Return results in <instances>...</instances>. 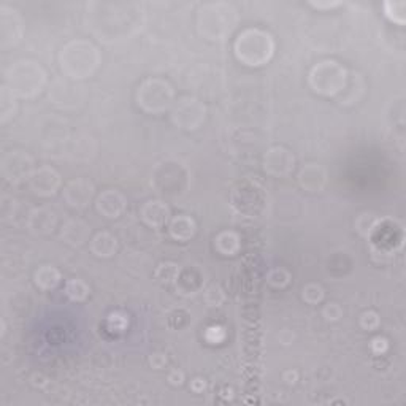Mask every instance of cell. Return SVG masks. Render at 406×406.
Here are the masks:
<instances>
[{
  "label": "cell",
  "mask_w": 406,
  "mask_h": 406,
  "mask_svg": "<svg viewBox=\"0 0 406 406\" xmlns=\"http://www.w3.org/2000/svg\"><path fill=\"white\" fill-rule=\"evenodd\" d=\"M100 62L102 56L99 48L89 40H72L59 53L60 72L74 81L93 76Z\"/></svg>",
  "instance_id": "1"
},
{
  "label": "cell",
  "mask_w": 406,
  "mask_h": 406,
  "mask_svg": "<svg viewBox=\"0 0 406 406\" xmlns=\"http://www.w3.org/2000/svg\"><path fill=\"white\" fill-rule=\"evenodd\" d=\"M238 24V11L229 2H211L198 8L197 29L203 39L224 41Z\"/></svg>",
  "instance_id": "2"
},
{
  "label": "cell",
  "mask_w": 406,
  "mask_h": 406,
  "mask_svg": "<svg viewBox=\"0 0 406 406\" xmlns=\"http://www.w3.org/2000/svg\"><path fill=\"white\" fill-rule=\"evenodd\" d=\"M48 76L43 67L30 59L16 60L5 72V84L18 99H35L45 89Z\"/></svg>",
  "instance_id": "3"
},
{
  "label": "cell",
  "mask_w": 406,
  "mask_h": 406,
  "mask_svg": "<svg viewBox=\"0 0 406 406\" xmlns=\"http://www.w3.org/2000/svg\"><path fill=\"white\" fill-rule=\"evenodd\" d=\"M236 59L248 67H262L275 54V40L262 29H245L234 43Z\"/></svg>",
  "instance_id": "4"
},
{
  "label": "cell",
  "mask_w": 406,
  "mask_h": 406,
  "mask_svg": "<svg viewBox=\"0 0 406 406\" xmlns=\"http://www.w3.org/2000/svg\"><path fill=\"white\" fill-rule=\"evenodd\" d=\"M348 70L337 60H323L310 70L308 83L316 94L333 97L343 93L348 84Z\"/></svg>",
  "instance_id": "5"
},
{
  "label": "cell",
  "mask_w": 406,
  "mask_h": 406,
  "mask_svg": "<svg viewBox=\"0 0 406 406\" xmlns=\"http://www.w3.org/2000/svg\"><path fill=\"white\" fill-rule=\"evenodd\" d=\"M137 104L149 114L170 111L175 104V89L162 78H148L138 86Z\"/></svg>",
  "instance_id": "6"
},
{
  "label": "cell",
  "mask_w": 406,
  "mask_h": 406,
  "mask_svg": "<svg viewBox=\"0 0 406 406\" xmlns=\"http://www.w3.org/2000/svg\"><path fill=\"white\" fill-rule=\"evenodd\" d=\"M172 123L183 130H197L207 119V107L196 97L184 95L175 100L170 110Z\"/></svg>",
  "instance_id": "7"
},
{
  "label": "cell",
  "mask_w": 406,
  "mask_h": 406,
  "mask_svg": "<svg viewBox=\"0 0 406 406\" xmlns=\"http://www.w3.org/2000/svg\"><path fill=\"white\" fill-rule=\"evenodd\" d=\"M0 170L8 183L18 184L22 181H29L30 175L35 170V162L32 156H29L26 151L15 149L4 154L2 162H0Z\"/></svg>",
  "instance_id": "8"
},
{
  "label": "cell",
  "mask_w": 406,
  "mask_h": 406,
  "mask_svg": "<svg viewBox=\"0 0 406 406\" xmlns=\"http://www.w3.org/2000/svg\"><path fill=\"white\" fill-rule=\"evenodd\" d=\"M24 26L20 11L2 5L0 7V46L4 50L18 45L22 39Z\"/></svg>",
  "instance_id": "9"
},
{
  "label": "cell",
  "mask_w": 406,
  "mask_h": 406,
  "mask_svg": "<svg viewBox=\"0 0 406 406\" xmlns=\"http://www.w3.org/2000/svg\"><path fill=\"white\" fill-rule=\"evenodd\" d=\"M27 183L30 191H32L35 196L53 197L56 196V192L60 189V186H62V178H60L57 170H54L53 167L43 165L35 168Z\"/></svg>",
  "instance_id": "10"
},
{
  "label": "cell",
  "mask_w": 406,
  "mask_h": 406,
  "mask_svg": "<svg viewBox=\"0 0 406 406\" xmlns=\"http://www.w3.org/2000/svg\"><path fill=\"white\" fill-rule=\"evenodd\" d=\"M295 157L287 148L273 147L264 156V170L275 178H283L292 173Z\"/></svg>",
  "instance_id": "11"
},
{
  "label": "cell",
  "mask_w": 406,
  "mask_h": 406,
  "mask_svg": "<svg viewBox=\"0 0 406 406\" xmlns=\"http://www.w3.org/2000/svg\"><path fill=\"white\" fill-rule=\"evenodd\" d=\"M95 194V186L93 181H89L86 178H76L69 181L64 186L62 196L67 205L72 208L83 210L89 207V203L93 202Z\"/></svg>",
  "instance_id": "12"
},
{
  "label": "cell",
  "mask_w": 406,
  "mask_h": 406,
  "mask_svg": "<svg viewBox=\"0 0 406 406\" xmlns=\"http://www.w3.org/2000/svg\"><path fill=\"white\" fill-rule=\"evenodd\" d=\"M26 224L29 232L35 236L51 235L57 226V215L50 207L32 208L27 213Z\"/></svg>",
  "instance_id": "13"
},
{
  "label": "cell",
  "mask_w": 406,
  "mask_h": 406,
  "mask_svg": "<svg viewBox=\"0 0 406 406\" xmlns=\"http://www.w3.org/2000/svg\"><path fill=\"white\" fill-rule=\"evenodd\" d=\"M127 208V198L118 189H107L95 200L97 213L102 215L107 219H118L119 216L124 215Z\"/></svg>",
  "instance_id": "14"
},
{
  "label": "cell",
  "mask_w": 406,
  "mask_h": 406,
  "mask_svg": "<svg viewBox=\"0 0 406 406\" xmlns=\"http://www.w3.org/2000/svg\"><path fill=\"white\" fill-rule=\"evenodd\" d=\"M170 207L162 200H148L140 208L142 221L151 229H161L172 219Z\"/></svg>",
  "instance_id": "15"
},
{
  "label": "cell",
  "mask_w": 406,
  "mask_h": 406,
  "mask_svg": "<svg viewBox=\"0 0 406 406\" xmlns=\"http://www.w3.org/2000/svg\"><path fill=\"white\" fill-rule=\"evenodd\" d=\"M299 186L306 192H320L324 191L329 181V175H327L325 167L319 165V163H306L299 173Z\"/></svg>",
  "instance_id": "16"
},
{
  "label": "cell",
  "mask_w": 406,
  "mask_h": 406,
  "mask_svg": "<svg viewBox=\"0 0 406 406\" xmlns=\"http://www.w3.org/2000/svg\"><path fill=\"white\" fill-rule=\"evenodd\" d=\"M83 88L75 86L69 81H56L50 90L54 104L60 108H75L83 100Z\"/></svg>",
  "instance_id": "17"
},
{
  "label": "cell",
  "mask_w": 406,
  "mask_h": 406,
  "mask_svg": "<svg viewBox=\"0 0 406 406\" xmlns=\"http://www.w3.org/2000/svg\"><path fill=\"white\" fill-rule=\"evenodd\" d=\"M90 236V227L88 222L83 219H69L64 222L62 229H60V238L64 240L65 245L72 248H81L86 245Z\"/></svg>",
  "instance_id": "18"
},
{
  "label": "cell",
  "mask_w": 406,
  "mask_h": 406,
  "mask_svg": "<svg viewBox=\"0 0 406 406\" xmlns=\"http://www.w3.org/2000/svg\"><path fill=\"white\" fill-rule=\"evenodd\" d=\"M67 156L72 161H89L95 156V142L93 137L86 135V133H76L75 137L69 138V144H67Z\"/></svg>",
  "instance_id": "19"
},
{
  "label": "cell",
  "mask_w": 406,
  "mask_h": 406,
  "mask_svg": "<svg viewBox=\"0 0 406 406\" xmlns=\"http://www.w3.org/2000/svg\"><path fill=\"white\" fill-rule=\"evenodd\" d=\"M197 232V224L187 215L175 216L168 222V234L177 241H189Z\"/></svg>",
  "instance_id": "20"
},
{
  "label": "cell",
  "mask_w": 406,
  "mask_h": 406,
  "mask_svg": "<svg viewBox=\"0 0 406 406\" xmlns=\"http://www.w3.org/2000/svg\"><path fill=\"white\" fill-rule=\"evenodd\" d=\"M118 238L110 232H99L93 236L90 240V251H93L94 256L102 257V259H110L114 254L118 252Z\"/></svg>",
  "instance_id": "21"
},
{
  "label": "cell",
  "mask_w": 406,
  "mask_h": 406,
  "mask_svg": "<svg viewBox=\"0 0 406 406\" xmlns=\"http://www.w3.org/2000/svg\"><path fill=\"white\" fill-rule=\"evenodd\" d=\"M60 281H62V275H60V271L54 265H41L34 273L35 286L41 290L56 289Z\"/></svg>",
  "instance_id": "22"
},
{
  "label": "cell",
  "mask_w": 406,
  "mask_h": 406,
  "mask_svg": "<svg viewBox=\"0 0 406 406\" xmlns=\"http://www.w3.org/2000/svg\"><path fill=\"white\" fill-rule=\"evenodd\" d=\"M241 248L240 235L232 230H224V232L217 234L215 236V250L221 254V256L232 257L238 254Z\"/></svg>",
  "instance_id": "23"
},
{
  "label": "cell",
  "mask_w": 406,
  "mask_h": 406,
  "mask_svg": "<svg viewBox=\"0 0 406 406\" xmlns=\"http://www.w3.org/2000/svg\"><path fill=\"white\" fill-rule=\"evenodd\" d=\"M18 113V97L11 93V89L4 84L0 88V123L7 124Z\"/></svg>",
  "instance_id": "24"
},
{
  "label": "cell",
  "mask_w": 406,
  "mask_h": 406,
  "mask_svg": "<svg viewBox=\"0 0 406 406\" xmlns=\"http://www.w3.org/2000/svg\"><path fill=\"white\" fill-rule=\"evenodd\" d=\"M90 294V287L86 281L78 280H69L65 283V295L69 297V300L72 302H84Z\"/></svg>",
  "instance_id": "25"
},
{
  "label": "cell",
  "mask_w": 406,
  "mask_h": 406,
  "mask_svg": "<svg viewBox=\"0 0 406 406\" xmlns=\"http://www.w3.org/2000/svg\"><path fill=\"white\" fill-rule=\"evenodd\" d=\"M180 273H181L180 265L175 262H161L154 271L156 278L162 284H177Z\"/></svg>",
  "instance_id": "26"
},
{
  "label": "cell",
  "mask_w": 406,
  "mask_h": 406,
  "mask_svg": "<svg viewBox=\"0 0 406 406\" xmlns=\"http://www.w3.org/2000/svg\"><path fill=\"white\" fill-rule=\"evenodd\" d=\"M379 224V217L374 216L373 213H363L356 221V230L359 232L362 236L368 238L370 235L374 232V229L378 227Z\"/></svg>",
  "instance_id": "27"
},
{
  "label": "cell",
  "mask_w": 406,
  "mask_h": 406,
  "mask_svg": "<svg viewBox=\"0 0 406 406\" xmlns=\"http://www.w3.org/2000/svg\"><path fill=\"white\" fill-rule=\"evenodd\" d=\"M324 297H325V292L320 284L310 283V284H306V286H303L302 289V299L303 302L308 303V305H319V303L324 300Z\"/></svg>",
  "instance_id": "28"
},
{
  "label": "cell",
  "mask_w": 406,
  "mask_h": 406,
  "mask_svg": "<svg viewBox=\"0 0 406 406\" xmlns=\"http://www.w3.org/2000/svg\"><path fill=\"white\" fill-rule=\"evenodd\" d=\"M405 10H406L405 2H386L384 4L386 16L389 18L391 21L398 24V26H403L405 21H406Z\"/></svg>",
  "instance_id": "29"
},
{
  "label": "cell",
  "mask_w": 406,
  "mask_h": 406,
  "mask_svg": "<svg viewBox=\"0 0 406 406\" xmlns=\"http://www.w3.org/2000/svg\"><path fill=\"white\" fill-rule=\"evenodd\" d=\"M290 278L292 276H290V273L286 269H275L266 275V283L275 289H284L286 286H289Z\"/></svg>",
  "instance_id": "30"
},
{
  "label": "cell",
  "mask_w": 406,
  "mask_h": 406,
  "mask_svg": "<svg viewBox=\"0 0 406 406\" xmlns=\"http://www.w3.org/2000/svg\"><path fill=\"white\" fill-rule=\"evenodd\" d=\"M203 299L207 302L208 306H221L224 300H226V294H224V290L219 286L211 284L210 287L205 289Z\"/></svg>",
  "instance_id": "31"
},
{
  "label": "cell",
  "mask_w": 406,
  "mask_h": 406,
  "mask_svg": "<svg viewBox=\"0 0 406 406\" xmlns=\"http://www.w3.org/2000/svg\"><path fill=\"white\" fill-rule=\"evenodd\" d=\"M359 324L363 330H367V332H373V330H377L379 329V325H381V318H379V314L377 311H373V310H370V311H365L360 316L359 319Z\"/></svg>",
  "instance_id": "32"
},
{
  "label": "cell",
  "mask_w": 406,
  "mask_h": 406,
  "mask_svg": "<svg viewBox=\"0 0 406 406\" xmlns=\"http://www.w3.org/2000/svg\"><path fill=\"white\" fill-rule=\"evenodd\" d=\"M323 316L325 318V320H329V323H337V320L343 318V308L335 302L327 303L323 308Z\"/></svg>",
  "instance_id": "33"
},
{
  "label": "cell",
  "mask_w": 406,
  "mask_h": 406,
  "mask_svg": "<svg viewBox=\"0 0 406 406\" xmlns=\"http://www.w3.org/2000/svg\"><path fill=\"white\" fill-rule=\"evenodd\" d=\"M370 348L377 356H383L387 349H389V343H387L386 338L383 337H377L372 340V344H370Z\"/></svg>",
  "instance_id": "34"
},
{
  "label": "cell",
  "mask_w": 406,
  "mask_h": 406,
  "mask_svg": "<svg viewBox=\"0 0 406 406\" xmlns=\"http://www.w3.org/2000/svg\"><path fill=\"white\" fill-rule=\"evenodd\" d=\"M167 381H168V384L173 386V387H180V386H183V384H184V381H186L184 372H183V370H178V368L172 370V372L168 373Z\"/></svg>",
  "instance_id": "35"
},
{
  "label": "cell",
  "mask_w": 406,
  "mask_h": 406,
  "mask_svg": "<svg viewBox=\"0 0 406 406\" xmlns=\"http://www.w3.org/2000/svg\"><path fill=\"white\" fill-rule=\"evenodd\" d=\"M167 362H168L167 360V354H163V353H154V354L149 356V365L153 367L154 370L165 368Z\"/></svg>",
  "instance_id": "36"
},
{
  "label": "cell",
  "mask_w": 406,
  "mask_h": 406,
  "mask_svg": "<svg viewBox=\"0 0 406 406\" xmlns=\"http://www.w3.org/2000/svg\"><path fill=\"white\" fill-rule=\"evenodd\" d=\"M191 389L196 392V393H200V392H203L205 389H207V381H205L203 378H196L191 383Z\"/></svg>",
  "instance_id": "37"
},
{
  "label": "cell",
  "mask_w": 406,
  "mask_h": 406,
  "mask_svg": "<svg viewBox=\"0 0 406 406\" xmlns=\"http://www.w3.org/2000/svg\"><path fill=\"white\" fill-rule=\"evenodd\" d=\"M283 379L286 381L287 384H295L297 381H299V372H295V370H287V372H284Z\"/></svg>",
  "instance_id": "38"
},
{
  "label": "cell",
  "mask_w": 406,
  "mask_h": 406,
  "mask_svg": "<svg viewBox=\"0 0 406 406\" xmlns=\"http://www.w3.org/2000/svg\"><path fill=\"white\" fill-rule=\"evenodd\" d=\"M32 384L39 389H43V387L48 386V378H45L43 374H34L32 377Z\"/></svg>",
  "instance_id": "39"
},
{
  "label": "cell",
  "mask_w": 406,
  "mask_h": 406,
  "mask_svg": "<svg viewBox=\"0 0 406 406\" xmlns=\"http://www.w3.org/2000/svg\"><path fill=\"white\" fill-rule=\"evenodd\" d=\"M311 5L313 7H316V8H330V7H337V5H340L338 2H335V4H314V2H311Z\"/></svg>",
  "instance_id": "40"
}]
</instances>
